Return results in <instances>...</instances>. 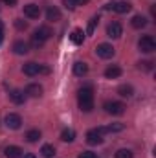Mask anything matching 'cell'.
Instances as JSON below:
<instances>
[{
  "label": "cell",
  "instance_id": "32",
  "mask_svg": "<svg viewBox=\"0 0 156 158\" xmlns=\"http://www.w3.org/2000/svg\"><path fill=\"white\" fill-rule=\"evenodd\" d=\"M42 44H44L42 40H39L37 37H35V35H31V46H33V48H40Z\"/></svg>",
  "mask_w": 156,
  "mask_h": 158
},
{
  "label": "cell",
  "instance_id": "27",
  "mask_svg": "<svg viewBox=\"0 0 156 158\" xmlns=\"http://www.w3.org/2000/svg\"><path fill=\"white\" fill-rule=\"evenodd\" d=\"M125 129V125L123 123H110L109 127H105V132L109 134V132H119V131H123Z\"/></svg>",
  "mask_w": 156,
  "mask_h": 158
},
{
  "label": "cell",
  "instance_id": "15",
  "mask_svg": "<svg viewBox=\"0 0 156 158\" xmlns=\"http://www.w3.org/2000/svg\"><path fill=\"white\" fill-rule=\"evenodd\" d=\"M9 99H11L13 103H17V105H22V103L26 101V94H24L22 90H11V92H9Z\"/></svg>",
  "mask_w": 156,
  "mask_h": 158
},
{
  "label": "cell",
  "instance_id": "1",
  "mask_svg": "<svg viewBox=\"0 0 156 158\" xmlns=\"http://www.w3.org/2000/svg\"><path fill=\"white\" fill-rule=\"evenodd\" d=\"M77 103L83 112H92L94 109V90L92 86H83L77 92Z\"/></svg>",
  "mask_w": 156,
  "mask_h": 158
},
{
  "label": "cell",
  "instance_id": "16",
  "mask_svg": "<svg viewBox=\"0 0 156 158\" xmlns=\"http://www.w3.org/2000/svg\"><path fill=\"white\" fill-rule=\"evenodd\" d=\"M130 26H132V28H136V30H142V28H145V26H147V19H145L143 15H134V17H132V20H130Z\"/></svg>",
  "mask_w": 156,
  "mask_h": 158
},
{
  "label": "cell",
  "instance_id": "14",
  "mask_svg": "<svg viewBox=\"0 0 156 158\" xmlns=\"http://www.w3.org/2000/svg\"><path fill=\"white\" fill-rule=\"evenodd\" d=\"M46 19H48L50 22H57V20H61V11H59V7L50 6V7L46 9Z\"/></svg>",
  "mask_w": 156,
  "mask_h": 158
},
{
  "label": "cell",
  "instance_id": "5",
  "mask_svg": "<svg viewBox=\"0 0 156 158\" xmlns=\"http://www.w3.org/2000/svg\"><path fill=\"white\" fill-rule=\"evenodd\" d=\"M96 53H97L101 59H110V57H114L116 50L112 48V44H109V42H101V44H97Z\"/></svg>",
  "mask_w": 156,
  "mask_h": 158
},
{
  "label": "cell",
  "instance_id": "8",
  "mask_svg": "<svg viewBox=\"0 0 156 158\" xmlns=\"http://www.w3.org/2000/svg\"><path fill=\"white\" fill-rule=\"evenodd\" d=\"M86 142L90 145H99V143H103V134L97 129H92V131L86 132Z\"/></svg>",
  "mask_w": 156,
  "mask_h": 158
},
{
  "label": "cell",
  "instance_id": "6",
  "mask_svg": "<svg viewBox=\"0 0 156 158\" xmlns=\"http://www.w3.org/2000/svg\"><path fill=\"white\" fill-rule=\"evenodd\" d=\"M107 35H109L110 39H119V37L123 35V26H121L119 22H110V24L107 26Z\"/></svg>",
  "mask_w": 156,
  "mask_h": 158
},
{
  "label": "cell",
  "instance_id": "35",
  "mask_svg": "<svg viewBox=\"0 0 156 158\" xmlns=\"http://www.w3.org/2000/svg\"><path fill=\"white\" fill-rule=\"evenodd\" d=\"M20 158H35V155H31V153H26V155H22Z\"/></svg>",
  "mask_w": 156,
  "mask_h": 158
},
{
  "label": "cell",
  "instance_id": "9",
  "mask_svg": "<svg viewBox=\"0 0 156 158\" xmlns=\"http://www.w3.org/2000/svg\"><path fill=\"white\" fill-rule=\"evenodd\" d=\"M33 35H35L39 40L44 42V40H48L51 35H53V31H51V28H50V26H39V28L35 30V33H33Z\"/></svg>",
  "mask_w": 156,
  "mask_h": 158
},
{
  "label": "cell",
  "instance_id": "19",
  "mask_svg": "<svg viewBox=\"0 0 156 158\" xmlns=\"http://www.w3.org/2000/svg\"><path fill=\"white\" fill-rule=\"evenodd\" d=\"M70 40H72L74 44H83V40H84V31H83L81 28H76V30L72 31V35H70Z\"/></svg>",
  "mask_w": 156,
  "mask_h": 158
},
{
  "label": "cell",
  "instance_id": "17",
  "mask_svg": "<svg viewBox=\"0 0 156 158\" xmlns=\"http://www.w3.org/2000/svg\"><path fill=\"white\" fill-rule=\"evenodd\" d=\"M4 155H6V158H20L22 156V149L17 147V145H9V147H6Z\"/></svg>",
  "mask_w": 156,
  "mask_h": 158
},
{
  "label": "cell",
  "instance_id": "7",
  "mask_svg": "<svg viewBox=\"0 0 156 158\" xmlns=\"http://www.w3.org/2000/svg\"><path fill=\"white\" fill-rule=\"evenodd\" d=\"M4 121H6V125H7V129H13V131H17V129H20V125H22V118H20L18 114H15V112H11V114H7Z\"/></svg>",
  "mask_w": 156,
  "mask_h": 158
},
{
  "label": "cell",
  "instance_id": "29",
  "mask_svg": "<svg viewBox=\"0 0 156 158\" xmlns=\"http://www.w3.org/2000/svg\"><path fill=\"white\" fill-rule=\"evenodd\" d=\"M116 158H132V151H129V149H117Z\"/></svg>",
  "mask_w": 156,
  "mask_h": 158
},
{
  "label": "cell",
  "instance_id": "23",
  "mask_svg": "<svg viewBox=\"0 0 156 158\" xmlns=\"http://www.w3.org/2000/svg\"><path fill=\"white\" fill-rule=\"evenodd\" d=\"M40 155H42L44 158H53V156H55V147H53V145H50V143H46V145H42Z\"/></svg>",
  "mask_w": 156,
  "mask_h": 158
},
{
  "label": "cell",
  "instance_id": "21",
  "mask_svg": "<svg viewBox=\"0 0 156 158\" xmlns=\"http://www.w3.org/2000/svg\"><path fill=\"white\" fill-rule=\"evenodd\" d=\"M117 94H119L121 98H130V96L134 94V88H132L130 85H121V86L117 88Z\"/></svg>",
  "mask_w": 156,
  "mask_h": 158
},
{
  "label": "cell",
  "instance_id": "33",
  "mask_svg": "<svg viewBox=\"0 0 156 158\" xmlns=\"http://www.w3.org/2000/svg\"><path fill=\"white\" fill-rule=\"evenodd\" d=\"M2 2H4L6 6H15V4H17V0H2Z\"/></svg>",
  "mask_w": 156,
  "mask_h": 158
},
{
  "label": "cell",
  "instance_id": "10",
  "mask_svg": "<svg viewBox=\"0 0 156 158\" xmlns=\"http://www.w3.org/2000/svg\"><path fill=\"white\" fill-rule=\"evenodd\" d=\"M24 94L30 96V98H40V96H42V86H40L39 83H30V85L26 86Z\"/></svg>",
  "mask_w": 156,
  "mask_h": 158
},
{
  "label": "cell",
  "instance_id": "2",
  "mask_svg": "<svg viewBox=\"0 0 156 158\" xmlns=\"http://www.w3.org/2000/svg\"><path fill=\"white\" fill-rule=\"evenodd\" d=\"M22 72H24V76L33 77V76H37V74H48L50 68H48V66H42V64H37V63H26V64L22 66Z\"/></svg>",
  "mask_w": 156,
  "mask_h": 158
},
{
  "label": "cell",
  "instance_id": "24",
  "mask_svg": "<svg viewBox=\"0 0 156 158\" xmlns=\"http://www.w3.org/2000/svg\"><path fill=\"white\" fill-rule=\"evenodd\" d=\"M74 138H76V131L74 129H64L61 132V140L63 142H74Z\"/></svg>",
  "mask_w": 156,
  "mask_h": 158
},
{
  "label": "cell",
  "instance_id": "28",
  "mask_svg": "<svg viewBox=\"0 0 156 158\" xmlns=\"http://www.w3.org/2000/svg\"><path fill=\"white\" fill-rule=\"evenodd\" d=\"M138 68L143 70V72H151L153 70V63L151 61H142V63H138Z\"/></svg>",
  "mask_w": 156,
  "mask_h": 158
},
{
  "label": "cell",
  "instance_id": "12",
  "mask_svg": "<svg viewBox=\"0 0 156 158\" xmlns=\"http://www.w3.org/2000/svg\"><path fill=\"white\" fill-rule=\"evenodd\" d=\"M107 9H114L116 13H129L132 9V6L129 2H117V4H109Z\"/></svg>",
  "mask_w": 156,
  "mask_h": 158
},
{
  "label": "cell",
  "instance_id": "4",
  "mask_svg": "<svg viewBox=\"0 0 156 158\" xmlns=\"http://www.w3.org/2000/svg\"><path fill=\"white\" fill-rule=\"evenodd\" d=\"M103 109H105L107 114H112V116H119V114L125 112V105L121 101H105Z\"/></svg>",
  "mask_w": 156,
  "mask_h": 158
},
{
  "label": "cell",
  "instance_id": "34",
  "mask_svg": "<svg viewBox=\"0 0 156 158\" xmlns=\"http://www.w3.org/2000/svg\"><path fill=\"white\" fill-rule=\"evenodd\" d=\"M2 39H4V24L0 22V44H2Z\"/></svg>",
  "mask_w": 156,
  "mask_h": 158
},
{
  "label": "cell",
  "instance_id": "31",
  "mask_svg": "<svg viewBox=\"0 0 156 158\" xmlns=\"http://www.w3.org/2000/svg\"><path fill=\"white\" fill-rule=\"evenodd\" d=\"M77 158H97V156H96V153H92V151H83Z\"/></svg>",
  "mask_w": 156,
  "mask_h": 158
},
{
  "label": "cell",
  "instance_id": "25",
  "mask_svg": "<svg viewBox=\"0 0 156 158\" xmlns=\"http://www.w3.org/2000/svg\"><path fill=\"white\" fill-rule=\"evenodd\" d=\"M64 2V6L68 7V9H76L77 6H84V4H88V0H63Z\"/></svg>",
  "mask_w": 156,
  "mask_h": 158
},
{
  "label": "cell",
  "instance_id": "13",
  "mask_svg": "<svg viewBox=\"0 0 156 158\" xmlns=\"http://www.w3.org/2000/svg\"><path fill=\"white\" fill-rule=\"evenodd\" d=\"M13 52H15L17 55H26V53L30 52V44L24 42V40H15V44H13Z\"/></svg>",
  "mask_w": 156,
  "mask_h": 158
},
{
  "label": "cell",
  "instance_id": "30",
  "mask_svg": "<svg viewBox=\"0 0 156 158\" xmlns=\"http://www.w3.org/2000/svg\"><path fill=\"white\" fill-rule=\"evenodd\" d=\"M15 26H17V30H20V31H22V30H28V22L22 20V19H17V20H15Z\"/></svg>",
  "mask_w": 156,
  "mask_h": 158
},
{
  "label": "cell",
  "instance_id": "11",
  "mask_svg": "<svg viewBox=\"0 0 156 158\" xmlns=\"http://www.w3.org/2000/svg\"><path fill=\"white\" fill-rule=\"evenodd\" d=\"M24 15L28 19H39L40 17V7L37 4H26L24 6Z\"/></svg>",
  "mask_w": 156,
  "mask_h": 158
},
{
  "label": "cell",
  "instance_id": "20",
  "mask_svg": "<svg viewBox=\"0 0 156 158\" xmlns=\"http://www.w3.org/2000/svg\"><path fill=\"white\" fill-rule=\"evenodd\" d=\"M119 76H121V68L116 66V64H114V66H109V68L105 70V77L107 79H117Z\"/></svg>",
  "mask_w": 156,
  "mask_h": 158
},
{
  "label": "cell",
  "instance_id": "26",
  "mask_svg": "<svg viewBox=\"0 0 156 158\" xmlns=\"http://www.w3.org/2000/svg\"><path fill=\"white\" fill-rule=\"evenodd\" d=\"M97 22H99V17L96 15V17H92L90 19V22H88V28H86V33L84 35H92L94 33V30H96V26H97Z\"/></svg>",
  "mask_w": 156,
  "mask_h": 158
},
{
  "label": "cell",
  "instance_id": "22",
  "mask_svg": "<svg viewBox=\"0 0 156 158\" xmlns=\"http://www.w3.org/2000/svg\"><path fill=\"white\" fill-rule=\"evenodd\" d=\"M26 140H28V142H31V143L39 142V140H40V131H39V129H31V131H28V132H26Z\"/></svg>",
  "mask_w": 156,
  "mask_h": 158
},
{
  "label": "cell",
  "instance_id": "18",
  "mask_svg": "<svg viewBox=\"0 0 156 158\" xmlns=\"http://www.w3.org/2000/svg\"><path fill=\"white\" fill-rule=\"evenodd\" d=\"M74 74H76V76H79V77L86 76V74H88V64H86V63H81V61H77V63L74 64Z\"/></svg>",
  "mask_w": 156,
  "mask_h": 158
},
{
  "label": "cell",
  "instance_id": "3",
  "mask_svg": "<svg viewBox=\"0 0 156 158\" xmlns=\"http://www.w3.org/2000/svg\"><path fill=\"white\" fill-rule=\"evenodd\" d=\"M138 48H140V52H143V53H153L156 50V40L153 35H143L142 39L138 40Z\"/></svg>",
  "mask_w": 156,
  "mask_h": 158
}]
</instances>
